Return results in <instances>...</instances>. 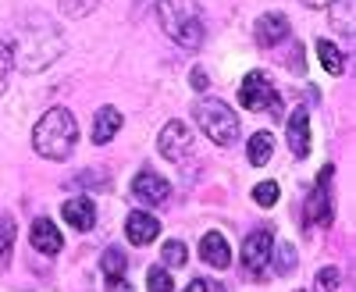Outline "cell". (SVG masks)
<instances>
[{
    "instance_id": "1",
    "label": "cell",
    "mask_w": 356,
    "mask_h": 292,
    "mask_svg": "<svg viewBox=\"0 0 356 292\" xmlns=\"http://www.w3.org/2000/svg\"><path fill=\"white\" fill-rule=\"evenodd\" d=\"M75 143H79V122L65 107H50L33 132V146L43 161H68Z\"/></svg>"
},
{
    "instance_id": "2",
    "label": "cell",
    "mask_w": 356,
    "mask_h": 292,
    "mask_svg": "<svg viewBox=\"0 0 356 292\" xmlns=\"http://www.w3.org/2000/svg\"><path fill=\"white\" fill-rule=\"evenodd\" d=\"M157 18L161 29L168 33L171 43H178L182 50H200L207 25H203V11L196 0H161L157 4Z\"/></svg>"
},
{
    "instance_id": "3",
    "label": "cell",
    "mask_w": 356,
    "mask_h": 292,
    "mask_svg": "<svg viewBox=\"0 0 356 292\" xmlns=\"http://www.w3.org/2000/svg\"><path fill=\"white\" fill-rule=\"evenodd\" d=\"M193 118L200 122L207 139L218 143V146H232L235 139H239V118H235V111L218 97H200L193 104Z\"/></svg>"
},
{
    "instance_id": "4",
    "label": "cell",
    "mask_w": 356,
    "mask_h": 292,
    "mask_svg": "<svg viewBox=\"0 0 356 292\" xmlns=\"http://www.w3.org/2000/svg\"><path fill=\"white\" fill-rule=\"evenodd\" d=\"M239 104L246 111H271L278 114L282 111V100H278V90H275V82L267 79L264 72H250L239 86Z\"/></svg>"
},
{
    "instance_id": "5",
    "label": "cell",
    "mask_w": 356,
    "mask_h": 292,
    "mask_svg": "<svg viewBox=\"0 0 356 292\" xmlns=\"http://www.w3.org/2000/svg\"><path fill=\"white\" fill-rule=\"evenodd\" d=\"M271 253H275V232L271 228H257L246 236L243 243V264L250 275H260L267 264H271Z\"/></svg>"
},
{
    "instance_id": "6",
    "label": "cell",
    "mask_w": 356,
    "mask_h": 292,
    "mask_svg": "<svg viewBox=\"0 0 356 292\" xmlns=\"http://www.w3.org/2000/svg\"><path fill=\"white\" fill-rule=\"evenodd\" d=\"M132 193L139 203H150V207H161V203L171 196V182L164 179V175L150 171V168H143L136 175V182H132Z\"/></svg>"
},
{
    "instance_id": "7",
    "label": "cell",
    "mask_w": 356,
    "mask_h": 292,
    "mask_svg": "<svg viewBox=\"0 0 356 292\" xmlns=\"http://www.w3.org/2000/svg\"><path fill=\"white\" fill-rule=\"evenodd\" d=\"M332 171H335L332 164L324 168L317 189H314L310 200H307V221H310V225H321V228L332 225V196H328V179H332Z\"/></svg>"
},
{
    "instance_id": "8",
    "label": "cell",
    "mask_w": 356,
    "mask_h": 292,
    "mask_svg": "<svg viewBox=\"0 0 356 292\" xmlns=\"http://www.w3.org/2000/svg\"><path fill=\"white\" fill-rule=\"evenodd\" d=\"M157 150L168 157V161H182L189 150H193V139H189V129L182 122H168L161 129V139H157Z\"/></svg>"
},
{
    "instance_id": "9",
    "label": "cell",
    "mask_w": 356,
    "mask_h": 292,
    "mask_svg": "<svg viewBox=\"0 0 356 292\" xmlns=\"http://www.w3.org/2000/svg\"><path fill=\"white\" fill-rule=\"evenodd\" d=\"M125 236H129L132 246H150L161 236V221L150 211H132L125 218Z\"/></svg>"
},
{
    "instance_id": "10",
    "label": "cell",
    "mask_w": 356,
    "mask_h": 292,
    "mask_svg": "<svg viewBox=\"0 0 356 292\" xmlns=\"http://www.w3.org/2000/svg\"><path fill=\"white\" fill-rule=\"evenodd\" d=\"M285 139H289V150L300 157V161L310 157V118H307L303 107L292 111V118H289V125H285Z\"/></svg>"
},
{
    "instance_id": "11",
    "label": "cell",
    "mask_w": 356,
    "mask_h": 292,
    "mask_svg": "<svg viewBox=\"0 0 356 292\" xmlns=\"http://www.w3.org/2000/svg\"><path fill=\"white\" fill-rule=\"evenodd\" d=\"M253 33H257V43L260 47H278L282 40H289V18L282 11H267V15L257 18Z\"/></svg>"
},
{
    "instance_id": "12",
    "label": "cell",
    "mask_w": 356,
    "mask_h": 292,
    "mask_svg": "<svg viewBox=\"0 0 356 292\" xmlns=\"http://www.w3.org/2000/svg\"><path fill=\"white\" fill-rule=\"evenodd\" d=\"M200 257H203V264H211L214 271H225L232 264V246L221 232H207L200 239Z\"/></svg>"
},
{
    "instance_id": "13",
    "label": "cell",
    "mask_w": 356,
    "mask_h": 292,
    "mask_svg": "<svg viewBox=\"0 0 356 292\" xmlns=\"http://www.w3.org/2000/svg\"><path fill=\"white\" fill-rule=\"evenodd\" d=\"M33 250L36 253H47V257H57L61 253V246H65V236L57 232V225L50 221V218H36L33 221Z\"/></svg>"
},
{
    "instance_id": "14",
    "label": "cell",
    "mask_w": 356,
    "mask_h": 292,
    "mask_svg": "<svg viewBox=\"0 0 356 292\" xmlns=\"http://www.w3.org/2000/svg\"><path fill=\"white\" fill-rule=\"evenodd\" d=\"M65 221L79 232H89L97 225V207H93V200H86V196H75V200H65V207H61Z\"/></svg>"
},
{
    "instance_id": "15",
    "label": "cell",
    "mask_w": 356,
    "mask_h": 292,
    "mask_svg": "<svg viewBox=\"0 0 356 292\" xmlns=\"http://www.w3.org/2000/svg\"><path fill=\"white\" fill-rule=\"evenodd\" d=\"M118 132H122V111L118 107H100L97 118H93V143L107 146Z\"/></svg>"
},
{
    "instance_id": "16",
    "label": "cell",
    "mask_w": 356,
    "mask_h": 292,
    "mask_svg": "<svg viewBox=\"0 0 356 292\" xmlns=\"http://www.w3.org/2000/svg\"><path fill=\"white\" fill-rule=\"evenodd\" d=\"M100 271H104V278H107L111 285H118V278H125V271H129V257L122 253V246H107V250H104V257H100Z\"/></svg>"
},
{
    "instance_id": "17",
    "label": "cell",
    "mask_w": 356,
    "mask_h": 292,
    "mask_svg": "<svg viewBox=\"0 0 356 292\" xmlns=\"http://www.w3.org/2000/svg\"><path fill=\"white\" fill-rule=\"evenodd\" d=\"M271 154H275V136L271 132H253L250 136V164L253 168H264L267 161H271Z\"/></svg>"
},
{
    "instance_id": "18",
    "label": "cell",
    "mask_w": 356,
    "mask_h": 292,
    "mask_svg": "<svg viewBox=\"0 0 356 292\" xmlns=\"http://www.w3.org/2000/svg\"><path fill=\"white\" fill-rule=\"evenodd\" d=\"M317 57H321L324 72H332V75H342L346 72V57H342V50L332 40H317Z\"/></svg>"
},
{
    "instance_id": "19",
    "label": "cell",
    "mask_w": 356,
    "mask_h": 292,
    "mask_svg": "<svg viewBox=\"0 0 356 292\" xmlns=\"http://www.w3.org/2000/svg\"><path fill=\"white\" fill-rule=\"evenodd\" d=\"M332 25L342 36H353V0H335L332 4Z\"/></svg>"
},
{
    "instance_id": "20",
    "label": "cell",
    "mask_w": 356,
    "mask_h": 292,
    "mask_svg": "<svg viewBox=\"0 0 356 292\" xmlns=\"http://www.w3.org/2000/svg\"><path fill=\"white\" fill-rule=\"evenodd\" d=\"M164 268H186V260H189V250H186V243L182 239H171V243H164Z\"/></svg>"
},
{
    "instance_id": "21",
    "label": "cell",
    "mask_w": 356,
    "mask_h": 292,
    "mask_svg": "<svg viewBox=\"0 0 356 292\" xmlns=\"http://www.w3.org/2000/svg\"><path fill=\"white\" fill-rule=\"evenodd\" d=\"M57 8H61L68 18H86L100 8V0H57Z\"/></svg>"
},
{
    "instance_id": "22",
    "label": "cell",
    "mask_w": 356,
    "mask_h": 292,
    "mask_svg": "<svg viewBox=\"0 0 356 292\" xmlns=\"http://www.w3.org/2000/svg\"><path fill=\"white\" fill-rule=\"evenodd\" d=\"M146 289H150V292H175L171 271L168 268H150V271H146Z\"/></svg>"
},
{
    "instance_id": "23",
    "label": "cell",
    "mask_w": 356,
    "mask_h": 292,
    "mask_svg": "<svg viewBox=\"0 0 356 292\" xmlns=\"http://www.w3.org/2000/svg\"><path fill=\"white\" fill-rule=\"evenodd\" d=\"M11 68H15V47L8 40H0V93L8 90V79H11Z\"/></svg>"
},
{
    "instance_id": "24",
    "label": "cell",
    "mask_w": 356,
    "mask_h": 292,
    "mask_svg": "<svg viewBox=\"0 0 356 292\" xmlns=\"http://www.w3.org/2000/svg\"><path fill=\"white\" fill-rule=\"evenodd\" d=\"M253 200L260 203V207H275L278 203V182H260L253 189Z\"/></svg>"
},
{
    "instance_id": "25",
    "label": "cell",
    "mask_w": 356,
    "mask_h": 292,
    "mask_svg": "<svg viewBox=\"0 0 356 292\" xmlns=\"http://www.w3.org/2000/svg\"><path fill=\"white\" fill-rule=\"evenodd\" d=\"M11 243H15V218H0V257L11 253Z\"/></svg>"
},
{
    "instance_id": "26",
    "label": "cell",
    "mask_w": 356,
    "mask_h": 292,
    "mask_svg": "<svg viewBox=\"0 0 356 292\" xmlns=\"http://www.w3.org/2000/svg\"><path fill=\"white\" fill-rule=\"evenodd\" d=\"M292 268H296V250L289 243H282L278 246V275H289Z\"/></svg>"
},
{
    "instance_id": "27",
    "label": "cell",
    "mask_w": 356,
    "mask_h": 292,
    "mask_svg": "<svg viewBox=\"0 0 356 292\" xmlns=\"http://www.w3.org/2000/svg\"><path fill=\"white\" fill-rule=\"evenodd\" d=\"M317 289H321V292H335V289H339V271H335V268L317 271Z\"/></svg>"
},
{
    "instance_id": "28",
    "label": "cell",
    "mask_w": 356,
    "mask_h": 292,
    "mask_svg": "<svg viewBox=\"0 0 356 292\" xmlns=\"http://www.w3.org/2000/svg\"><path fill=\"white\" fill-rule=\"evenodd\" d=\"M193 86H196L200 93L207 90V86H211V79H207V72H203V68H193Z\"/></svg>"
},
{
    "instance_id": "29",
    "label": "cell",
    "mask_w": 356,
    "mask_h": 292,
    "mask_svg": "<svg viewBox=\"0 0 356 292\" xmlns=\"http://www.w3.org/2000/svg\"><path fill=\"white\" fill-rule=\"evenodd\" d=\"M186 292H218V285H211V282L196 278V282H189V289H186Z\"/></svg>"
},
{
    "instance_id": "30",
    "label": "cell",
    "mask_w": 356,
    "mask_h": 292,
    "mask_svg": "<svg viewBox=\"0 0 356 292\" xmlns=\"http://www.w3.org/2000/svg\"><path fill=\"white\" fill-rule=\"evenodd\" d=\"M300 4H303V8H332L335 0H300Z\"/></svg>"
},
{
    "instance_id": "31",
    "label": "cell",
    "mask_w": 356,
    "mask_h": 292,
    "mask_svg": "<svg viewBox=\"0 0 356 292\" xmlns=\"http://www.w3.org/2000/svg\"><path fill=\"white\" fill-rule=\"evenodd\" d=\"M114 292H132V289H129V285H122V289H114Z\"/></svg>"
},
{
    "instance_id": "32",
    "label": "cell",
    "mask_w": 356,
    "mask_h": 292,
    "mask_svg": "<svg viewBox=\"0 0 356 292\" xmlns=\"http://www.w3.org/2000/svg\"><path fill=\"white\" fill-rule=\"evenodd\" d=\"M300 292H307V289H300Z\"/></svg>"
}]
</instances>
